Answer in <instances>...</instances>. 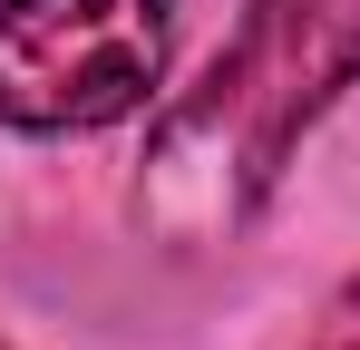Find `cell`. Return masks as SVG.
I'll list each match as a JSON object with an SVG mask.
<instances>
[{"label": "cell", "instance_id": "cell-1", "mask_svg": "<svg viewBox=\"0 0 360 350\" xmlns=\"http://www.w3.org/2000/svg\"><path fill=\"white\" fill-rule=\"evenodd\" d=\"M360 78V0H243L234 49L205 68V88L166 108L136 214L176 243L234 233L273 175L292 166L302 127Z\"/></svg>", "mask_w": 360, "mask_h": 350}, {"label": "cell", "instance_id": "cell-2", "mask_svg": "<svg viewBox=\"0 0 360 350\" xmlns=\"http://www.w3.org/2000/svg\"><path fill=\"white\" fill-rule=\"evenodd\" d=\"M166 0H0V127H117L166 78Z\"/></svg>", "mask_w": 360, "mask_h": 350}, {"label": "cell", "instance_id": "cell-3", "mask_svg": "<svg viewBox=\"0 0 360 350\" xmlns=\"http://www.w3.org/2000/svg\"><path fill=\"white\" fill-rule=\"evenodd\" d=\"M311 350H360V283L321 311V331H311Z\"/></svg>", "mask_w": 360, "mask_h": 350}]
</instances>
